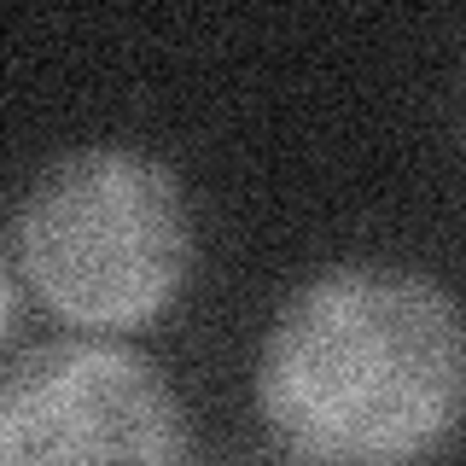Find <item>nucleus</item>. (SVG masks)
<instances>
[{
  "label": "nucleus",
  "instance_id": "obj_1",
  "mask_svg": "<svg viewBox=\"0 0 466 466\" xmlns=\"http://www.w3.org/2000/svg\"><path fill=\"white\" fill-rule=\"evenodd\" d=\"M257 414L303 466H426L466 426V315L402 262H332L257 344Z\"/></svg>",
  "mask_w": 466,
  "mask_h": 466
},
{
  "label": "nucleus",
  "instance_id": "obj_2",
  "mask_svg": "<svg viewBox=\"0 0 466 466\" xmlns=\"http://www.w3.org/2000/svg\"><path fill=\"white\" fill-rule=\"evenodd\" d=\"M6 268L82 332L146 327L193 274V204L164 157L76 146L29 175L6 233Z\"/></svg>",
  "mask_w": 466,
  "mask_h": 466
},
{
  "label": "nucleus",
  "instance_id": "obj_3",
  "mask_svg": "<svg viewBox=\"0 0 466 466\" xmlns=\"http://www.w3.org/2000/svg\"><path fill=\"white\" fill-rule=\"evenodd\" d=\"M0 466H187V414L135 350L53 339L0 379Z\"/></svg>",
  "mask_w": 466,
  "mask_h": 466
}]
</instances>
